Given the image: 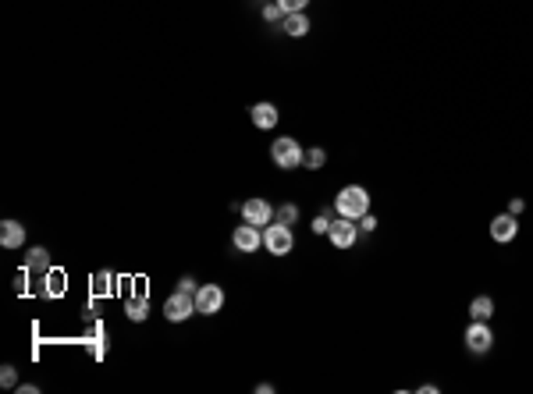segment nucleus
Returning a JSON list of instances; mask_svg holds the SVG:
<instances>
[{
	"mask_svg": "<svg viewBox=\"0 0 533 394\" xmlns=\"http://www.w3.org/2000/svg\"><path fill=\"white\" fill-rule=\"evenodd\" d=\"M61 291H64V274H57V270L50 274L47 270V295H61Z\"/></svg>",
	"mask_w": 533,
	"mask_h": 394,
	"instance_id": "nucleus-19",
	"label": "nucleus"
},
{
	"mask_svg": "<svg viewBox=\"0 0 533 394\" xmlns=\"http://www.w3.org/2000/svg\"><path fill=\"white\" fill-rule=\"evenodd\" d=\"M0 245L4 249H22L26 245V227L18 220H4L0 224Z\"/></svg>",
	"mask_w": 533,
	"mask_h": 394,
	"instance_id": "nucleus-12",
	"label": "nucleus"
},
{
	"mask_svg": "<svg viewBox=\"0 0 533 394\" xmlns=\"http://www.w3.org/2000/svg\"><path fill=\"white\" fill-rule=\"evenodd\" d=\"M178 291H189V295H196L199 288H196V281H192V277H181V281H178Z\"/></svg>",
	"mask_w": 533,
	"mask_h": 394,
	"instance_id": "nucleus-25",
	"label": "nucleus"
},
{
	"mask_svg": "<svg viewBox=\"0 0 533 394\" xmlns=\"http://www.w3.org/2000/svg\"><path fill=\"white\" fill-rule=\"evenodd\" d=\"M18 390H22V394H40V387H36V383H18Z\"/></svg>",
	"mask_w": 533,
	"mask_h": 394,
	"instance_id": "nucleus-27",
	"label": "nucleus"
},
{
	"mask_svg": "<svg viewBox=\"0 0 533 394\" xmlns=\"http://www.w3.org/2000/svg\"><path fill=\"white\" fill-rule=\"evenodd\" d=\"M462 341H466V351H473V355H487V351H490V344H494V334H490V327H487L483 320H473V323L466 327Z\"/></svg>",
	"mask_w": 533,
	"mask_h": 394,
	"instance_id": "nucleus-4",
	"label": "nucleus"
},
{
	"mask_svg": "<svg viewBox=\"0 0 533 394\" xmlns=\"http://www.w3.org/2000/svg\"><path fill=\"white\" fill-rule=\"evenodd\" d=\"M292 245H296V235H292V227H288V224L271 220V224L263 227V249L271 252V256H288V252H292Z\"/></svg>",
	"mask_w": 533,
	"mask_h": 394,
	"instance_id": "nucleus-3",
	"label": "nucleus"
},
{
	"mask_svg": "<svg viewBox=\"0 0 533 394\" xmlns=\"http://www.w3.org/2000/svg\"><path fill=\"white\" fill-rule=\"evenodd\" d=\"M281 29H285V36L303 40V36L310 33V18H306V11H292V15H285V18H281Z\"/></svg>",
	"mask_w": 533,
	"mask_h": 394,
	"instance_id": "nucleus-13",
	"label": "nucleus"
},
{
	"mask_svg": "<svg viewBox=\"0 0 533 394\" xmlns=\"http://www.w3.org/2000/svg\"><path fill=\"white\" fill-rule=\"evenodd\" d=\"M469 316L487 323V320L494 316V298H490V295H476V298L469 302Z\"/></svg>",
	"mask_w": 533,
	"mask_h": 394,
	"instance_id": "nucleus-15",
	"label": "nucleus"
},
{
	"mask_svg": "<svg viewBox=\"0 0 533 394\" xmlns=\"http://www.w3.org/2000/svg\"><path fill=\"white\" fill-rule=\"evenodd\" d=\"M331 220H335V213H331V210H320V213L313 217V235H327V231H331Z\"/></svg>",
	"mask_w": 533,
	"mask_h": 394,
	"instance_id": "nucleus-18",
	"label": "nucleus"
},
{
	"mask_svg": "<svg viewBox=\"0 0 533 394\" xmlns=\"http://www.w3.org/2000/svg\"><path fill=\"white\" fill-rule=\"evenodd\" d=\"M26 270H36V274H47V270H50V252H47L43 245H36V249H29V256H26Z\"/></svg>",
	"mask_w": 533,
	"mask_h": 394,
	"instance_id": "nucleus-14",
	"label": "nucleus"
},
{
	"mask_svg": "<svg viewBox=\"0 0 533 394\" xmlns=\"http://www.w3.org/2000/svg\"><path fill=\"white\" fill-rule=\"evenodd\" d=\"M519 235V220H515V213H498L494 220H490V238L494 242H512Z\"/></svg>",
	"mask_w": 533,
	"mask_h": 394,
	"instance_id": "nucleus-10",
	"label": "nucleus"
},
{
	"mask_svg": "<svg viewBox=\"0 0 533 394\" xmlns=\"http://www.w3.org/2000/svg\"><path fill=\"white\" fill-rule=\"evenodd\" d=\"M278 118H281V114H278L274 103H252V107H249V121H252L259 132H271V128L278 125Z\"/></svg>",
	"mask_w": 533,
	"mask_h": 394,
	"instance_id": "nucleus-11",
	"label": "nucleus"
},
{
	"mask_svg": "<svg viewBox=\"0 0 533 394\" xmlns=\"http://www.w3.org/2000/svg\"><path fill=\"white\" fill-rule=\"evenodd\" d=\"M359 227H363V231H374V227H377V217H374V213H363V217H359Z\"/></svg>",
	"mask_w": 533,
	"mask_h": 394,
	"instance_id": "nucleus-24",
	"label": "nucleus"
},
{
	"mask_svg": "<svg viewBox=\"0 0 533 394\" xmlns=\"http://www.w3.org/2000/svg\"><path fill=\"white\" fill-rule=\"evenodd\" d=\"M522 210H526V203H522V199H512V203H508V213H515V217H519Z\"/></svg>",
	"mask_w": 533,
	"mask_h": 394,
	"instance_id": "nucleus-26",
	"label": "nucleus"
},
{
	"mask_svg": "<svg viewBox=\"0 0 533 394\" xmlns=\"http://www.w3.org/2000/svg\"><path fill=\"white\" fill-rule=\"evenodd\" d=\"M278 4H281V11H285V15H292V11H306L310 0H278Z\"/></svg>",
	"mask_w": 533,
	"mask_h": 394,
	"instance_id": "nucleus-22",
	"label": "nucleus"
},
{
	"mask_svg": "<svg viewBox=\"0 0 533 394\" xmlns=\"http://www.w3.org/2000/svg\"><path fill=\"white\" fill-rule=\"evenodd\" d=\"M271 160L281 167V171H299L306 164V153L303 146L292 139V135H281L278 142H271Z\"/></svg>",
	"mask_w": 533,
	"mask_h": 394,
	"instance_id": "nucleus-2",
	"label": "nucleus"
},
{
	"mask_svg": "<svg viewBox=\"0 0 533 394\" xmlns=\"http://www.w3.org/2000/svg\"><path fill=\"white\" fill-rule=\"evenodd\" d=\"M125 316H128L132 323H142V320L150 316V305H146V298H132V302L125 305Z\"/></svg>",
	"mask_w": 533,
	"mask_h": 394,
	"instance_id": "nucleus-16",
	"label": "nucleus"
},
{
	"mask_svg": "<svg viewBox=\"0 0 533 394\" xmlns=\"http://www.w3.org/2000/svg\"><path fill=\"white\" fill-rule=\"evenodd\" d=\"M263 18H266V22H278V18H285L281 4H266V8H263Z\"/></svg>",
	"mask_w": 533,
	"mask_h": 394,
	"instance_id": "nucleus-23",
	"label": "nucleus"
},
{
	"mask_svg": "<svg viewBox=\"0 0 533 394\" xmlns=\"http://www.w3.org/2000/svg\"><path fill=\"white\" fill-rule=\"evenodd\" d=\"M274 220L292 227V224L299 220V206H296V203H285V206H278V210H274Z\"/></svg>",
	"mask_w": 533,
	"mask_h": 394,
	"instance_id": "nucleus-17",
	"label": "nucleus"
},
{
	"mask_svg": "<svg viewBox=\"0 0 533 394\" xmlns=\"http://www.w3.org/2000/svg\"><path fill=\"white\" fill-rule=\"evenodd\" d=\"M103 288H111V277H103V274H100V277H96V291H103Z\"/></svg>",
	"mask_w": 533,
	"mask_h": 394,
	"instance_id": "nucleus-28",
	"label": "nucleus"
},
{
	"mask_svg": "<svg viewBox=\"0 0 533 394\" xmlns=\"http://www.w3.org/2000/svg\"><path fill=\"white\" fill-rule=\"evenodd\" d=\"M0 387H18V369H15V366L0 369Z\"/></svg>",
	"mask_w": 533,
	"mask_h": 394,
	"instance_id": "nucleus-21",
	"label": "nucleus"
},
{
	"mask_svg": "<svg viewBox=\"0 0 533 394\" xmlns=\"http://www.w3.org/2000/svg\"><path fill=\"white\" fill-rule=\"evenodd\" d=\"M324 164H327V153H324L320 146L306 150V167H324Z\"/></svg>",
	"mask_w": 533,
	"mask_h": 394,
	"instance_id": "nucleus-20",
	"label": "nucleus"
},
{
	"mask_svg": "<svg viewBox=\"0 0 533 394\" xmlns=\"http://www.w3.org/2000/svg\"><path fill=\"white\" fill-rule=\"evenodd\" d=\"M231 245H235L238 252H256V249L263 245V235H259V227H256V224H242V227H235Z\"/></svg>",
	"mask_w": 533,
	"mask_h": 394,
	"instance_id": "nucleus-9",
	"label": "nucleus"
},
{
	"mask_svg": "<svg viewBox=\"0 0 533 394\" xmlns=\"http://www.w3.org/2000/svg\"><path fill=\"white\" fill-rule=\"evenodd\" d=\"M220 309H224V288L220 284H203L196 291V313L199 316H213Z\"/></svg>",
	"mask_w": 533,
	"mask_h": 394,
	"instance_id": "nucleus-6",
	"label": "nucleus"
},
{
	"mask_svg": "<svg viewBox=\"0 0 533 394\" xmlns=\"http://www.w3.org/2000/svg\"><path fill=\"white\" fill-rule=\"evenodd\" d=\"M238 210H242L245 224H256V227H266V224L274 220V206L266 203V199H245Z\"/></svg>",
	"mask_w": 533,
	"mask_h": 394,
	"instance_id": "nucleus-8",
	"label": "nucleus"
},
{
	"mask_svg": "<svg viewBox=\"0 0 533 394\" xmlns=\"http://www.w3.org/2000/svg\"><path fill=\"white\" fill-rule=\"evenodd\" d=\"M335 213L349 217V220H359L363 213H370V192L363 185H345L335 199Z\"/></svg>",
	"mask_w": 533,
	"mask_h": 394,
	"instance_id": "nucleus-1",
	"label": "nucleus"
},
{
	"mask_svg": "<svg viewBox=\"0 0 533 394\" xmlns=\"http://www.w3.org/2000/svg\"><path fill=\"white\" fill-rule=\"evenodd\" d=\"M327 238H331V245H335V249H352V245H356V238H359V224H356V220H349V217H335V220H331Z\"/></svg>",
	"mask_w": 533,
	"mask_h": 394,
	"instance_id": "nucleus-5",
	"label": "nucleus"
},
{
	"mask_svg": "<svg viewBox=\"0 0 533 394\" xmlns=\"http://www.w3.org/2000/svg\"><path fill=\"white\" fill-rule=\"evenodd\" d=\"M196 313V295H189V291H174L167 302H164V316L171 320V323H181V320H189Z\"/></svg>",
	"mask_w": 533,
	"mask_h": 394,
	"instance_id": "nucleus-7",
	"label": "nucleus"
}]
</instances>
